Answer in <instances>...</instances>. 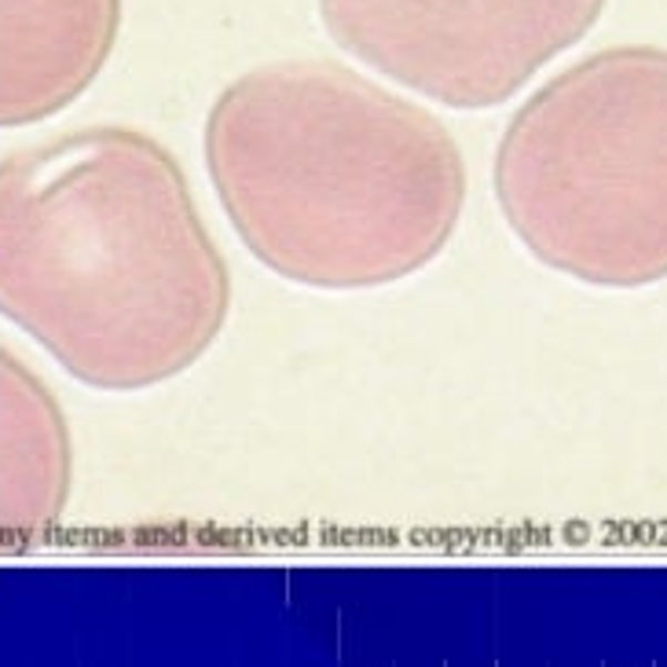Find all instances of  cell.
I'll use <instances>...</instances> for the list:
<instances>
[{"instance_id": "5", "label": "cell", "mask_w": 667, "mask_h": 667, "mask_svg": "<svg viewBox=\"0 0 667 667\" xmlns=\"http://www.w3.org/2000/svg\"><path fill=\"white\" fill-rule=\"evenodd\" d=\"M122 0H0V114L52 111L111 52Z\"/></svg>"}, {"instance_id": "3", "label": "cell", "mask_w": 667, "mask_h": 667, "mask_svg": "<svg viewBox=\"0 0 667 667\" xmlns=\"http://www.w3.org/2000/svg\"><path fill=\"white\" fill-rule=\"evenodd\" d=\"M492 187L540 265L602 290L667 279V48H605L535 89Z\"/></svg>"}, {"instance_id": "1", "label": "cell", "mask_w": 667, "mask_h": 667, "mask_svg": "<svg viewBox=\"0 0 667 667\" xmlns=\"http://www.w3.org/2000/svg\"><path fill=\"white\" fill-rule=\"evenodd\" d=\"M209 184L257 265L308 290H378L444 254L466 209L451 129L360 70L238 74L202 129Z\"/></svg>"}, {"instance_id": "2", "label": "cell", "mask_w": 667, "mask_h": 667, "mask_svg": "<svg viewBox=\"0 0 667 667\" xmlns=\"http://www.w3.org/2000/svg\"><path fill=\"white\" fill-rule=\"evenodd\" d=\"M0 294L106 389L191 371L232 312V268L158 140L100 129L0 181Z\"/></svg>"}, {"instance_id": "4", "label": "cell", "mask_w": 667, "mask_h": 667, "mask_svg": "<svg viewBox=\"0 0 667 667\" xmlns=\"http://www.w3.org/2000/svg\"><path fill=\"white\" fill-rule=\"evenodd\" d=\"M327 38L374 74L488 111L579 44L609 0H316Z\"/></svg>"}]
</instances>
